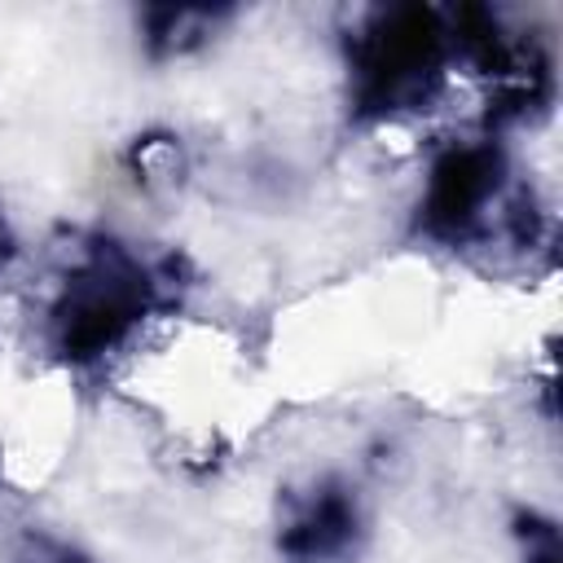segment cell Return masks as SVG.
Here are the masks:
<instances>
[{"instance_id": "cell-1", "label": "cell", "mask_w": 563, "mask_h": 563, "mask_svg": "<svg viewBox=\"0 0 563 563\" xmlns=\"http://www.w3.org/2000/svg\"><path fill=\"white\" fill-rule=\"evenodd\" d=\"M154 303L150 273L128 260L119 246L97 251V260L75 273L53 308V339L57 352L70 361H92L128 339V330Z\"/></svg>"}, {"instance_id": "cell-2", "label": "cell", "mask_w": 563, "mask_h": 563, "mask_svg": "<svg viewBox=\"0 0 563 563\" xmlns=\"http://www.w3.org/2000/svg\"><path fill=\"white\" fill-rule=\"evenodd\" d=\"M444 62V26L431 9H391L383 13L356 48V97L365 110L387 114L413 101H427Z\"/></svg>"}, {"instance_id": "cell-6", "label": "cell", "mask_w": 563, "mask_h": 563, "mask_svg": "<svg viewBox=\"0 0 563 563\" xmlns=\"http://www.w3.org/2000/svg\"><path fill=\"white\" fill-rule=\"evenodd\" d=\"M53 563H88V559H79L75 550H57V554H53Z\"/></svg>"}, {"instance_id": "cell-3", "label": "cell", "mask_w": 563, "mask_h": 563, "mask_svg": "<svg viewBox=\"0 0 563 563\" xmlns=\"http://www.w3.org/2000/svg\"><path fill=\"white\" fill-rule=\"evenodd\" d=\"M501 185V150L488 141L453 145L435 158L427 198H422V229L444 242H462L493 202Z\"/></svg>"}, {"instance_id": "cell-4", "label": "cell", "mask_w": 563, "mask_h": 563, "mask_svg": "<svg viewBox=\"0 0 563 563\" xmlns=\"http://www.w3.org/2000/svg\"><path fill=\"white\" fill-rule=\"evenodd\" d=\"M356 528H361V519H356L352 493L343 484H321L299 506V515L286 523L277 545L290 563H330L352 545Z\"/></svg>"}, {"instance_id": "cell-5", "label": "cell", "mask_w": 563, "mask_h": 563, "mask_svg": "<svg viewBox=\"0 0 563 563\" xmlns=\"http://www.w3.org/2000/svg\"><path fill=\"white\" fill-rule=\"evenodd\" d=\"M13 255V233H9V224H4V216H0V264Z\"/></svg>"}]
</instances>
